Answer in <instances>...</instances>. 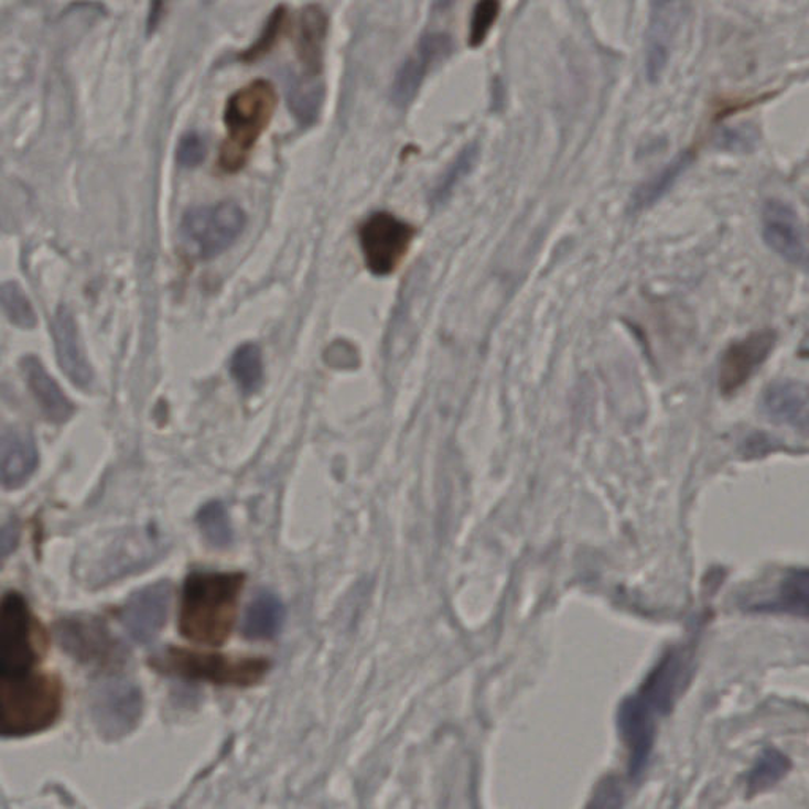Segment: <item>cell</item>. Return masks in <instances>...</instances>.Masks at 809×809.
Masks as SVG:
<instances>
[{
  "mask_svg": "<svg viewBox=\"0 0 809 809\" xmlns=\"http://www.w3.org/2000/svg\"><path fill=\"white\" fill-rule=\"evenodd\" d=\"M323 84L319 78L301 76L293 78L288 89V104L291 112L302 127H310L316 122L323 104Z\"/></svg>",
  "mask_w": 809,
  "mask_h": 809,
  "instance_id": "cell-24",
  "label": "cell"
},
{
  "mask_svg": "<svg viewBox=\"0 0 809 809\" xmlns=\"http://www.w3.org/2000/svg\"><path fill=\"white\" fill-rule=\"evenodd\" d=\"M479 144L470 143L466 144L459 155L455 157L453 163L447 168L446 173L441 176L439 185L433 191L432 202L433 204H443L447 202L455 187L461 184L462 181L470 173L473 168L476 166L477 159H479Z\"/></svg>",
  "mask_w": 809,
  "mask_h": 809,
  "instance_id": "cell-25",
  "label": "cell"
},
{
  "mask_svg": "<svg viewBox=\"0 0 809 809\" xmlns=\"http://www.w3.org/2000/svg\"><path fill=\"white\" fill-rule=\"evenodd\" d=\"M414 228L386 211L374 213L360 225L359 244L371 274L391 276L407 257Z\"/></svg>",
  "mask_w": 809,
  "mask_h": 809,
  "instance_id": "cell-6",
  "label": "cell"
},
{
  "mask_svg": "<svg viewBox=\"0 0 809 809\" xmlns=\"http://www.w3.org/2000/svg\"><path fill=\"white\" fill-rule=\"evenodd\" d=\"M21 367H23L29 389L34 393L35 400L46 418L56 422V424L67 422L73 414V404L61 391L60 385L54 381V378L46 371L40 359H36L35 356L24 357Z\"/></svg>",
  "mask_w": 809,
  "mask_h": 809,
  "instance_id": "cell-20",
  "label": "cell"
},
{
  "mask_svg": "<svg viewBox=\"0 0 809 809\" xmlns=\"http://www.w3.org/2000/svg\"><path fill=\"white\" fill-rule=\"evenodd\" d=\"M231 375L246 393L255 392L260 388L262 357L257 345L246 344L236 349L231 359Z\"/></svg>",
  "mask_w": 809,
  "mask_h": 809,
  "instance_id": "cell-27",
  "label": "cell"
},
{
  "mask_svg": "<svg viewBox=\"0 0 809 809\" xmlns=\"http://www.w3.org/2000/svg\"><path fill=\"white\" fill-rule=\"evenodd\" d=\"M155 666L187 679L209 680L218 684H239V687L257 683L269 669L266 659H235L181 648H171L160 655L155 659Z\"/></svg>",
  "mask_w": 809,
  "mask_h": 809,
  "instance_id": "cell-5",
  "label": "cell"
},
{
  "mask_svg": "<svg viewBox=\"0 0 809 809\" xmlns=\"http://www.w3.org/2000/svg\"><path fill=\"white\" fill-rule=\"evenodd\" d=\"M327 25L330 21L322 6L312 3L302 9L299 17L296 48L305 76L319 78L322 73Z\"/></svg>",
  "mask_w": 809,
  "mask_h": 809,
  "instance_id": "cell-19",
  "label": "cell"
},
{
  "mask_svg": "<svg viewBox=\"0 0 809 809\" xmlns=\"http://www.w3.org/2000/svg\"><path fill=\"white\" fill-rule=\"evenodd\" d=\"M34 659L28 606L10 593L0 606V669L29 670Z\"/></svg>",
  "mask_w": 809,
  "mask_h": 809,
  "instance_id": "cell-12",
  "label": "cell"
},
{
  "mask_svg": "<svg viewBox=\"0 0 809 809\" xmlns=\"http://www.w3.org/2000/svg\"><path fill=\"white\" fill-rule=\"evenodd\" d=\"M56 680L31 670L0 669V735L23 737L45 731L61 713Z\"/></svg>",
  "mask_w": 809,
  "mask_h": 809,
  "instance_id": "cell-2",
  "label": "cell"
},
{
  "mask_svg": "<svg viewBox=\"0 0 809 809\" xmlns=\"http://www.w3.org/2000/svg\"><path fill=\"white\" fill-rule=\"evenodd\" d=\"M287 21V7L279 6L271 13L269 20L266 21L265 29H262L261 35L258 36L257 42L250 46L249 50L244 51L239 54L240 60L246 62H254L261 60L262 56L269 53L279 40L280 34L283 31V24Z\"/></svg>",
  "mask_w": 809,
  "mask_h": 809,
  "instance_id": "cell-31",
  "label": "cell"
},
{
  "mask_svg": "<svg viewBox=\"0 0 809 809\" xmlns=\"http://www.w3.org/2000/svg\"><path fill=\"white\" fill-rule=\"evenodd\" d=\"M690 672V656L683 650H673L665 656L654 672L645 680L639 695L655 713H665L679 698V692Z\"/></svg>",
  "mask_w": 809,
  "mask_h": 809,
  "instance_id": "cell-16",
  "label": "cell"
},
{
  "mask_svg": "<svg viewBox=\"0 0 809 809\" xmlns=\"http://www.w3.org/2000/svg\"><path fill=\"white\" fill-rule=\"evenodd\" d=\"M285 608L279 597L261 593L255 597L244 619V634L249 639H271L282 629Z\"/></svg>",
  "mask_w": 809,
  "mask_h": 809,
  "instance_id": "cell-23",
  "label": "cell"
},
{
  "mask_svg": "<svg viewBox=\"0 0 809 809\" xmlns=\"http://www.w3.org/2000/svg\"><path fill=\"white\" fill-rule=\"evenodd\" d=\"M90 714L100 734L120 738L137 727L143 712V698L137 684L126 679H105L90 691Z\"/></svg>",
  "mask_w": 809,
  "mask_h": 809,
  "instance_id": "cell-7",
  "label": "cell"
},
{
  "mask_svg": "<svg viewBox=\"0 0 809 809\" xmlns=\"http://www.w3.org/2000/svg\"><path fill=\"white\" fill-rule=\"evenodd\" d=\"M204 157H206V145L203 138L195 131L184 134L179 141L176 159L177 163L184 168H195L202 165Z\"/></svg>",
  "mask_w": 809,
  "mask_h": 809,
  "instance_id": "cell-35",
  "label": "cell"
},
{
  "mask_svg": "<svg viewBox=\"0 0 809 809\" xmlns=\"http://www.w3.org/2000/svg\"><path fill=\"white\" fill-rule=\"evenodd\" d=\"M20 541V527L17 522L3 525L0 530V563L17 549Z\"/></svg>",
  "mask_w": 809,
  "mask_h": 809,
  "instance_id": "cell-36",
  "label": "cell"
},
{
  "mask_svg": "<svg viewBox=\"0 0 809 809\" xmlns=\"http://www.w3.org/2000/svg\"><path fill=\"white\" fill-rule=\"evenodd\" d=\"M51 333H53L57 360L68 380L75 382L79 388L90 386L94 380L93 367L84 353L78 324L71 309L65 305L57 309L53 323H51Z\"/></svg>",
  "mask_w": 809,
  "mask_h": 809,
  "instance_id": "cell-15",
  "label": "cell"
},
{
  "mask_svg": "<svg viewBox=\"0 0 809 809\" xmlns=\"http://www.w3.org/2000/svg\"><path fill=\"white\" fill-rule=\"evenodd\" d=\"M277 100L274 84L268 79H255L228 98L224 112L227 138L218 155L225 173H238L246 166L251 149L274 116Z\"/></svg>",
  "mask_w": 809,
  "mask_h": 809,
  "instance_id": "cell-3",
  "label": "cell"
},
{
  "mask_svg": "<svg viewBox=\"0 0 809 809\" xmlns=\"http://www.w3.org/2000/svg\"><path fill=\"white\" fill-rule=\"evenodd\" d=\"M198 525L204 538L214 548H225L231 542V525H229L227 509L222 503L213 501L204 506L198 514Z\"/></svg>",
  "mask_w": 809,
  "mask_h": 809,
  "instance_id": "cell-30",
  "label": "cell"
},
{
  "mask_svg": "<svg viewBox=\"0 0 809 809\" xmlns=\"http://www.w3.org/2000/svg\"><path fill=\"white\" fill-rule=\"evenodd\" d=\"M655 712L639 694L618 706L617 724L629 751V774L636 778L647 768L655 745Z\"/></svg>",
  "mask_w": 809,
  "mask_h": 809,
  "instance_id": "cell-13",
  "label": "cell"
},
{
  "mask_svg": "<svg viewBox=\"0 0 809 809\" xmlns=\"http://www.w3.org/2000/svg\"><path fill=\"white\" fill-rule=\"evenodd\" d=\"M171 586L166 582L145 586L130 597L122 611V623L137 643L148 644L166 622Z\"/></svg>",
  "mask_w": 809,
  "mask_h": 809,
  "instance_id": "cell-14",
  "label": "cell"
},
{
  "mask_svg": "<svg viewBox=\"0 0 809 809\" xmlns=\"http://www.w3.org/2000/svg\"><path fill=\"white\" fill-rule=\"evenodd\" d=\"M0 310L10 323L21 330H34L36 326L35 310L17 282L0 283Z\"/></svg>",
  "mask_w": 809,
  "mask_h": 809,
  "instance_id": "cell-26",
  "label": "cell"
},
{
  "mask_svg": "<svg viewBox=\"0 0 809 809\" xmlns=\"http://www.w3.org/2000/svg\"><path fill=\"white\" fill-rule=\"evenodd\" d=\"M718 145L726 151L746 152L751 151L756 144V131L748 126L731 127L721 131L716 138Z\"/></svg>",
  "mask_w": 809,
  "mask_h": 809,
  "instance_id": "cell-34",
  "label": "cell"
},
{
  "mask_svg": "<svg viewBox=\"0 0 809 809\" xmlns=\"http://www.w3.org/2000/svg\"><path fill=\"white\" fill-rule=\"evenodd\" d=\"M807 388L796 382H779V385L770 386L765 396L767 413L794 428L801 425L807 429Z\"/></svg>",
  "mask_w": 809,
  "mask_h": 809,
  "instance_id": "cell-22",
  "label": "cell"
},
{
  "mask_svg": "<svg viewBox=\"0 0 809 809\" xmlns=\"http://www.w3.org/2000/svg\"><path fill=\"white\" fill-rule=\"evenodd\" d=\"M39 454L31 435L18 429H0V486L17 488L35 472Z\"/></svg>",
  "mask_w": 809,
  "mask_h": 809,
  "instance_id": "cell-17",
  "label": "cell"
},
{
  "mask_svg": "<svg viewBox=\"0 0 809 809\" xmlns=\"http://www.w3.org/2000/svg\"><path fill=\"white\" fill-rule=\"evenodd\" d=\"M246 222V213L233 202L192 207L182 217V246L193 260H213L238 240Z\"/></svg>",
  "mask_w": 809,
  "mask_h": 809,
  "instance_id": "cell-4",
  "label": "cell"
},
{
  "mask_svg": "<svg viewBox=\"0 0 809 809\" xmlns=\"http://www.w3.org/2000/svg\"><path fill=\"white\" fill-rule=\"evenodd\" d=\"M776 341L778 337L775 331L761 330L729 345L726 352L721 356L720 370H718L720 391L729 396L746 385L772 355Z\"/></svg>",
  "mask_w": 809,
  "mask_h": 809,
  "instance_id": "cell-10",
  "label": "cell"
},
{
  "mask_svg": "<svg viewBox=\"0 0 809 809\" xmlns=\"http://www.w3.org/2000/svg\"><path fill=\"white\" fill-rule=\"evenodd\" d=\"M694 159L695 155L691 149L681 151L669 163H666L658 173L647 179L643 185H639L632 198L633 213H643V211L650 209L655 204L661 202L667 193L676 187L677 182L684 176V173L690 170Z\"/></svg>",
  "mask_w": 809,
  "mask_h": 809,
  "instance_id": "cell-21",
  "label": "cell"
},
{
  "mask_svg": "<svg viewBox=\"0 0 809 809\" xmlns=\"http://www.w3.org/2000/svg\"><path fill=\"white\" fill-rule=\"evenodd\" d=\"M623 800L625 797L618 779L615 776H607L593 790L585 809H623Z\"/></svg>",
  "mask_w": 809,
  "mask_h": 809,
  "instance_id": "cell-33",
  "label": "cell"
},
{
  "mask_svg": "<svg viewBox=\"0 0 809 809\" xmlns=\"http://www.w3.org/2000/svg\"><path fill=\"white\" fill-rule=\"evenodd\" d=\"M790 762L785 754L776 749H765L751 768L748 778L749 789L753 792H762L768 787L775 786L779 779L787 774Z\"/></svg>",
  "mask_w": 809,
  "mask_h": 809,
  "instance_id": "cell-29",
  "label": "cell"
},
{
  "mask_svg": "<svg viewBox=\"0 0 809 809\" xmlns=\"http://www.w3.org/2000/svg\"><path fill=\"white\" fill-rule=\"evenodd\" d=\"M688 3L654 2L650 3L647 31H645V75L651 84L661 79L669 65L673 45L684 18Z\"/></svg>",
  "mask_w": 809,
  "mask_h": 809,
  "instance_id": "cell-9",
  "label": "cell"
},
{
  "mask_svg": "<svg viewBox=\"0 0 809 809\" xmlns=\"http://www.w3.org/2000/svg\"><path fill=\"white\" fill-rule=\"evenodd\" d=\"M453 36L446 32H429L419 40L417 48L404 60L402 67L397 72L392 84V100L399 107L410 104L428 73L436 64L447 60L453 54Z\"/></svg>",
  "mask_w": 809,
  "mask_h": 809,
  "instance_id": "cell-11",
  "label": "cell"
},
{
  "mask_svg": "<svg viewBox=\"0 0 809 809\" xmlns=\"http://www.w3.org/2000/svg\"><path fill=\"white\" fill-rule=\"evenodd\" d=\"M808 572L794 571L787 575L779 586L778 596L764 611L790 612L807 615L808 611Z\"/></svg>",
  "mask_w": 809,
  "mask_h": 809,
  "instance_id": "cell-28",
  "label": "cell"
},
{
  "mask_svg": "<svg viewBox=\"0 0 809 809\" xmlns=\"http://www.w3.org/2000/svg\"><path fill=\"white\" fill-rule=\"evenodd\" d=\"M246 578L244 574L196 572L187 579L182 595L179 626L196 644L227 643L236 619V608Z\"/></svg>",
  "mask_w": 809,
  "mask_h": 809,
  "instance_id": "cell-1",
  "label": "cell"
},
{
  "mask_svg": "<svg viewBox=\"0 0 809 809\" xmlns=\"http://www.w3.org/2000/svg\"><path fill=\"white\" fill-rule=\"evenodd\" d=\"M500 2L497 0H481L473 9L472 21H470L468 43L472 48L486 42L488 32L494 28L498 14H500Z\"/></svg>",
  "mask_w": 809,
  "mask_h": 809,
  "instance_id": "cell-32",
  "label": "cell"
},
{
  "mask_svg": "<svg viewBox=\"0 0 809 809\" xmlns=\"http://www.w3.org/2000/svg\"><path fill=\"white\" fill-rule=\"evenodd\" d=\"M765 246L781 260L805 269L808 262L807 229L797 211L783 199H767L761 213Z\"/></svg>",
  "mask_w": 809,
  "mask_h": 809,
  "instance_id": "cell-8",
  "label": "cell"
},
{
  "mask_svg": "<svg viewBox=\"0 0 809 809\" xmlns=\"http://www.w3.org/2000/svg\"><path fill=\"white\" fill-rule=\"evenodd\" d=\"M60 643L82 661H100L112 651V640L104 623L94 618L65 619L57 628Z\"/></svg>",
  "mask_w": 809,
  "mask_h": 809,
  "instance_id": "cell-18",
  "label": "cell"
}]
</instances>
